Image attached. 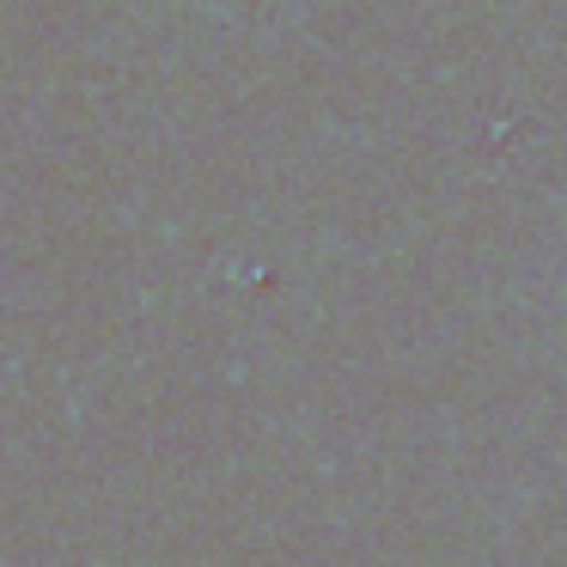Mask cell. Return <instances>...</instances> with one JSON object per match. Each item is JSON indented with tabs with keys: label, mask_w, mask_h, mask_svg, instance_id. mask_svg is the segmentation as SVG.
Segmentation results:
<instances>
[]
</instances>
